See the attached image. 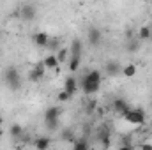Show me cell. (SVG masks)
Masks as SVG:
<instances>
[{
	"label": "cell",
	"instance_id": "obj_27",
	"mask_svg": "<svg viewBox=\"0 0 152 150\" xmlns=\"http://www.w3.org/2000/svg\"><path fill=\"white\" fill-rule=\"evenodd\" d=\"M4 134H5V133H4V129H2V127H0V140H2V138H4Z\"/></svg>",
	"mask_w": 152,
	"mask_h": 150
},
{
	"label": "cell",
	"instance_id": "obj_3",
	"mask_svg": "<svg viewBox=\"0 0 152 150\" xmlns=\"http://www.w3.org/2000/svg\"><path fill=\"white\" fill-rule=\"evenodd\" d=\"M124 118L133 125H143L145 124V111L142 108H129V111L124 115Z\"/></svg>",
	"mask_w": 152,
	"mask_h": 150
},
{
	"label": "cell",
	"instance_id": "obj_19",
	"mask_svg": "<svg viewBox=\"0 0 152 150\" xmlns=\"http://www.w3.org/2000/svg\"><path fill=\"white\" fill-rule=\"evenodd\" d=\"M122 74L126 78H133L136 74V66L134 64H127V66H122Z\"/></svg>",
	"mask_w": 152,
	"mask_h": 150
},
{
	"label": "cell",
	"instance_id": "obj_9",
	"mask_svg": "<svg viewBox=\"0 0 152 150\" xmlns=\"http://www.w3.org/2000/svg\"><path fill=\"white\" fill-rule=\"evenodd\" d=\"M112 108H113V110L118 113V115H122V117H124L126 113L129 111V108H131V106L127 104V101H126V99H122V97H117V99L113 101V104H112Z\"/></svg>",
	"mask_w": 152,
	"mask_h": 150
},
{
	"label": "cell",
	"instance_id": "obj_28",
	"mask_svg": "<svg viewBox=\"0 0 152 150\" xmlns=\"http://www.w3.org/2000/svg\"><path fill=\"white\" fill-rule=\"evenodd\" d=\"M2 124H4V118H2V117H0V127H2Z\"/></svg>",
	"mask_w": 152,
	"mask_h": 150
},
{
	"label": "cell",
	"instance_id": "obj_14",
	"mask_svg": "<svg viewBox=\"0 0 152 150\" xmlns=\"http://www.w3.org/2000/svg\"><path fill=\"white\" fill-rule=\"evenodd\" d=\"M151 37H152V27H149V25L140 27V30H138V39H140V41H151Z\"/></svg>",
	"mask_w": 152,
	"mask_h": 150
},
{
	"label": "cell",
	"instance_id": "obj_10",
	"mask_svg": "<svg viewBox=\"0 0 152 150\" xmlns=\"http://www.w3.org/2000/svg\"><path fill=\"white\" fill-rule=\"evenodd\" d=\"M110 136H112V134H110V129L104 127V125H103V127L99 129V133H97V138H99V141H101V145H103L104 149L110 147Z\"/></svg>",
	"mask_w": 152,
	"mask_h": 150
},
{
	"label": "cell",
	"instance_id": "obj_29",
	"mask_svg": "<svg viewBox=\"0 0 152 150\" xmlns=\"http://www.w3.org/2000/svg\"><path fill=\"white\" fill-rule=\"evenodd\" d=\"M151 41H152V37H151Z\"/></svg>",
	"mask_w": 152,
	"mask_h": 150
},
{
	"label": "cell",
	"instance_id": "obj_24",
	"mask_svg": "<svg viewBox=\"0 0 152 150\" xmlns=\"http://www.w3.org/2000/svg\"><path fill=\"white\" fill-rule=\"evenodd\" d=\"M62 140H73V136H75V133H73V129H66V131H62Z\"/></svg>",
	"mask_w": 152,
	"mask_h": 150
},
{
	"label": "cell",
	"instance_id": "obj_26",
	"mask_svg": "<svg viewBox=\"0 0 152 150\" xmlns=\"http://www.w3.org/2000/svg\"><path fill=\"white\" fill-rule=\"evenodd\" d=\"M96 106H97V103H96V101H90V103L87 104V113H94L96 111Z\"/></svg>",
	"mask_w": 152,
	"mask_h": 150
},
{
	"label": "cell",
	"instance_id": "obj_21",
	"mask_svg": "<svg viewBox=\"0 0 152 150\" xmlns=\"http://www.w3.org/2000/svg\"><path fill=\"white\" fill-rule=\"evenodd\" d=\"M55 55H57V58H58V62H60V64H64V62L67 60V55H69V50H66V48H58Z\"/></svg>",
	"mask_w": 152,
	"mask_h": 150
},
{
	"label": "cell",
	"instance_id": "obj_8",
	"mask_svg": "<svg viewBox=\"0 0 152 150\" xmlns=\"http://www.w3.org/2000/svg\"><path fill=\"white\" fill-rule=\"evenodd\" d=\"M104 73H106V76L115 78V76L122 74V66H120L117 60H110V62L104 64Z\"/></svg>",
	"mask_w": 152,
	"mask_h": 150
},
{
	"label": "cell",
	"instance_id": "obj_5",
	"mask_svg": "<svg viewBox=\"0 0 152 150\" xmlns=\"http://www.w3.org/2000/svg\"><path fill=\"white\" fill-rule=\"evenodd\" d=\"M20 16H21L23 21H34L36 16H37V9H36V5H32V4H25V5H21V7H20Z\"/></svg>",
	"mask_w": 152,
	"mask_h": 150
},
{
	"label": "cell",
	"instance_id": "obj_18",
	"mask_svg": "<svg viewBox=\"0 0 152 150\" xmlns=\"http://www.w3.org/2000/svg\"><path fill=\"white\" fill-rule=\"evenodd\" d=\"M69 71L71 73H76L78 69H80V64H81V57H78V55H71V58H69Z\"/></svg>",
	"mask_w": 152,
	"mask_h": 150
},
{
	"label": "cell",
	"instance_id": "obj_25",
	"mask_svg": "<svg viewBox=\"0 0 152 150\" xmlns=\"http://www.w3.org/2000/svg\"><path fill=\"white\" fill-rule=\"evenodd\" d=\"M46 48H50V50H58V41H57V39H53V37H50Z\"/></svg>",
	"mask_w": 152,
	"mask_h": 150
},
{
	"label": "cell",
	"instance_id": "obj_1",
	"mask_svg": "<svg viewBox=\"0 0 152 150\" xmlns=\"http://www.w3.org/2000/svg\"><path fill=\"white\" fill-rule=\"evenodd\" d=\"M60 115H62V108H60V106H50V108L44 111V122H46V127H48L50 131H55V129L58 127Z\"/></svg>",
	"mask_w": 152,
	"mask_h": 150
},
{
	"label": "cell",
	"instance_id": "obj_12",
	"mask_svg": "<svg viewBox=\"0 0 152 150\" xmlns=\"http://www.w3.org/2000/svg\"><path fill=\"white\" fill-rule=\"evenodd\" d=\"M64 88H66L69 94H73V95H75L76 90H78V81H76L75 76H67V78L64 79Z\"/></svg>",
	"mask_w": 152,
	"mask_h": 150
},
{
	"label": "cell",
	"instance_id": "obj_15",
	"mask_svg": "<svg viewBox=\"0 0 152 150\" xmlns=\"http://www.w3.org/2000/svg\"><path fill=\"white\" fill-rule=\"evenodd\" d=\"M69 53H71V55H78V57H81V53H83V44H81L80 39H73L71 48H69Z\"/></svg>",
	"mask_w": 152,
	"mask_h": 150
},
{
	"label": "cell",
	"instance_id": "obj_6",
	"mask_svg": "<svg viewBox=\"0 0 152 150\" xmlns=\"http://www.w3.org/2000/svg\"><path fill=\"white\" fill-rule=\"evenodd\" d=\"M87 41H88L90 46H99L101 41H103V32L97 27H90L87 30Z\"/></svg>",
	"mask_w": 152,
	"mask_h": 150
},
{
	"label": "cell",
	"instance_id": "obj_23",
	"mask_svg": "<svg viewBox=\"0 0 152 150\" xmlns=\"http://www.w3.org/2000/svg\"><path fill=\"white\" fill-rule=\"evenodd\" d=\"M73 147H75V150H87L88 149V141H85V140H75Z\"/></svg>",
	"mask_w": 152,
	"mask_h": 150
},
{
	"label": "cell",
	"instance_id": "obj_16",
	"mask_svg": "<svg viewBox=\"0 0 152 150\" xmlns=\"http://www.w3.org/2000/svg\"><path fill=\"white\" fill-rule=\"evenodd\" d=\"M51 145V140L48 138V136H42V138H37V140H34V147L39 150H44V149H48Z\"/></svg>",
	"mask_w": 152,
	"mask_h": 150
},
{
	"label": "cell",
	"instance_id": "obj_2",
	"mask_svg": "<svg viewBox=\"0 0 152 150\" xmlns=\"http://www.w3.org/2000/svg\"><path fill=\"white\" fill-rule=\"evenodd\" d=\"M4 81L7 83V87L11 90H20L21 88V79H20V73L16 67L9 66L5 71H4Z\"/></svg>",
	"mask_w": 152,
	"mask_h": 150
},
{
	"label": "cell",
	"instance_id": "obj_22",
	"mask_svg": "<svg viewBox=\"0 0 152 150\" xmlns=\"http://www.w3.org/2000/svg\"><path fill=\"white\" fill-rule=\"evenodd\" d=\"M71 97H73V94H69V92H67L66 88H64V90H62V92H60V94L57 95V99H58V103H67V101H69Z\"/></svg>",
	"mask_w": 152,
	"mask_h": 150
},
{
	"label": "cell",
	"instance_id": "obj_11",
	"mask_svg": "<svg viewBox=\"0 0 152 150\" xmlns=\"http://www.w3.org/2000/svg\"><path fill=\"white\" fill-rule=\"evenodd\" d=\"M32 41H34L37 46H41V48H46V46H48V41H50V36H48L46 32H36V34L32 36Z\"/></svg>",
	"mask_w": 152,
	"mask_h": 150
},
{
	"label": "cell",
	"instance_id": "obj_13",
	"mask_svg": "<svg viewBox=\"0 0 152 150\" xmlns=\"http://www.w3.org/2000/svg\"><path fill=\"white\" fill-rule=\"evenodd\" d=\"M44 62V66H46V69H58V66H60V62H58V58H57V55H46V58L42 60Z\"/></svg>",
	"mask_w": 152,
	"mask_h": 150
},
{
	"label": "cell",
	"instance_id": "obj_17",
	"mask_svg": "<svg viewBox=\"0 0 152 150\" xmlns=\"http://www.w3.org/2000/svg\"><path fill=\"white\" fill-rule=\"evenodd\" d=\"M126 50L129 51V53H136L138 50H140V39H127V44H126Z\"/></svg>",
	"mask_w": 152,
	"mask_h": 150
},
{
	"label": "cell",
	"instance_id": "obj_7",
	"mask_svg": "<svg viewBox=\"0 0 152 150\" xmlns=\"http://www.w3.org/2000/svg\"><path fill=\"white\" fill-rule=\"evenodd\" d=\"M46 74V66H44V62H37L36 66H34V69L30 71V74H28V79L30 81H41L42 78Z\"/></svg>",
	"mask_w": 152,
	"mask_h": 150
},
{
	"label": "cell",
	"instance_id": "obj_4",
	"mask_svg": "<svg viewBox=\"0 0 152 150\" xmlns=\"http://www.w3.org/2000/svg\"><path fill=\"white\" fill-rule=\"evenodd\" d=\"M80 87H81V90L85 92V94H96V92H99V88H101V81H92V79H88V78H81L80 79Z\"/></svg>",
	"mask_w": 152,
	"mask_h": 150
},
{
	"label": "cell",
	"instance_id": "obj_20",
	"mask_svg": "<svg viewBox=\"0 0 152 150\" xmlns=\"http://www.w3.org/2000/svg\"><path fill=\"white\" fill-rule=\"evenodd\" d=\"M9 134H11L12 138H20V136L23 134V127H21L20 124H12L11 129H9Z\"/></svg>",
	"mask_w": 152,
	"mask_h": 150
}]
</instances>
